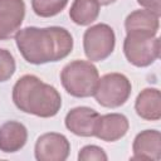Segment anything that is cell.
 I'll return each instance as SVG.
<instances>
[{"mask_svg": "<svg viewBox=\"0 0 161 161\" xmlns=\"http://www.w3.org/2000/svg\"><path fill=\"white\" fill-rule=\"evenodd\" d=\"M14 38L24 60L34 65L59 62L72 53L74 45L69 30L62 26H26Z\"/></svg>", "mask_w": 161, "mask_h": 161, "instance_id": "1", "label": "cell"}, {"mask_svg": "<svg viewBox=\"0 0 161 161\" xmlns=\"http://www.w3.org/2000/svg\"><path fill=\"white\" fill-rule=\"evenodd\" d=\"M11 98L18 109L42 118L54 117L62 108V96L57 88L34 74H25L15 82Z\"/></svg>", "mask_w": 161, "mask_h": 161, "instance_id": "2", "label": "cell"}, {"mask_svg": "<svg viewBox=\"0 0 161 161\" xmlns=\"http://www.w3.org/2000/svg\"><path fill=\"white\" fill-rule=\"evenodd\" d=\"M98 79L99 73L97 67L88 60H72L60 72V83L64 91L75 98L92 97Z\"/></svg>", "mask_w": 161, "mask_h": 161, "instance_id": "3", "label": "cell"}, {"mask_svg": "<svg viewBox=\"0 0 161 161\" xmlns=\"http://www.w3.org/2000/svg\"><path fill=\"white\" fill-rule=\"evenodd\" d=\"M131 92V80L125 74L107 73L98 79L93 97L102 107L118 108L128 101Z\"/></svg>", "mask_w": 161, "mask_h": 161, "instance_id": "4", "label": "cell"}, {"mask_svg": "<svg viewBox=\"0 0 161 161\" xmlns=\"http://www.w3.org/2000/svg\"><path fill=\"white\" fill-rule=\"evenodd\" d=\"M123 54L128 63L145 68L153 64L160 57V39L156 35L143 33H126Z\"/></svg>", "mask_w": 161, "mask_h": 161, "instance_id": "5", "label": "cell"}, {"mask_svg": "<svg viewBox=\"0 0 161 161\" xmlns=\"http://www.w3.org/2000/svg\"><path fill=\"white\" fill-rule=\"evenodd\" d=\"M116 34L112 26L104 23L89 26L83 34V50L89 62H102L114 50Z\"/></svg>", "mask_w": 161, "mask_h": 161, "instance_id": "6", "label": "cell"}, {"mask_svg": "<svg viewBox=\"0 0 161 161\" xmlns=\"http://www.w3.org/2000/svg\"><path fill=\"white\" fill-rule=\"evenodd\" d=\"M70 153L68 138L58 132H47L38 137L34 156L38 161H64Z\"/></svg>", "mask_w": 161, "mask_h": 161, "instance_id": "7", "label": "cell"}, {"mask_svg": "<svg viewBox=\"0 0 161 161\" xmlns=\"http://www.w3.org/2000/svg\"><path fill=\"white\" fill-rule=\"evenodd\" d=\"M128 128V118L122 113L99 114L94 123L93 136L104 142H116L126 136Z\"/></svg>", "mask_w": 161, "mask_h": 161, "instance_id": "8", "label": "cell"}, {"mask_svg": "<svg viewBox=\"0 0 161 161\" xmlns=\"http://www.w3.org/2000/svg\"><path fill=\"white\" fill-rule=\"evenodd\" d=\"M25 18L24 0H0V40H8L20 29Z\"/></svg>", "mask_w": 161, "mask_h": 161, "instance_id": "9", "label": "cell"}, {"mask_svg": "<svg viewBox=\"0 0 161 161\" xmlns=\"http://www.w3.org/2000/svg\"><path fill=\"white\" fill-rule=\"evenodd\" d=\"M99 113L87 106L74 107L68 111L64 118V125L68 131L75 136L80 137H92L94 123Z\"/></svg>", "mask_w": 161, "mask_h": 161, "instance_id": "10", "label": "cell"}, {"mask_svg": "<svg viewBox=\"0 0 161 161\" xmlns=\"http://www.w3.org/2000/svg\"><path fill=\"white\" fill-rule=\"evenodd\" d=\"M132 160H151L161 158V133L157 130H145L136 135L132 143Z\"/></svg>", "mask_w": 161, "mask_h": 161, "instance_id": "11", "label": "cell"}, {"mask_svg": "<svg viewBox=\"0 0 161 161\" xmlns=\"http://www.w3.org/2000/svg\"><path fill=\"white\" fill-rule=\"evenodd\" d=\"M28 141L26 127L18 121H6L0 126V151L14 153L20 151Z\"/></svg>", "mask_w": 161, "mask_h": 161, "instance_id": "12", "label": "cell"}, {"mask_svg": "<svg viewBox=\"0 0 161 161\" xmlns=\"http://www.w3.org/2000/svg\"><path fill=\"white\" fill-rule=\"evenodd\" d=\"M135 111L145 121L156 122L161 118V93L157 88L142 89L135 101Z\"/></svg>", "mask_w": 161, "mask_h": 161, "instance_id": "13", "label": "cell"}, {"mask_svg": "<svg viewBox=\"0 0 161 161\" xmlns=\"http://www.w3.org/2000/svg\"><path fill=\"white\" fill-rule=\"evenodd\" d=\"M160 28V15L147 9L133 10L125 19L126 33H143L157 35Z\"/></svg>", "mask_w": 161, "mask_h": 161, "instance_id": "14", "label": "cell"}, {"mask_svg": "<svg viewBox=\"0 0 161 161\" xmlns=\"http://www.w3.org/2000/svg\"><path fill=\"white\" fill-rule=\"evenodd\" d=\"M99 11L101 4L97 0H73L69 9V18L74 24L87 26L97 20Z\"/></svg>", "mask_w": 161, "mask_h": 161, "instance_id": "15", "label": "cell"}, {"mask_svg": "<svg viewBox=\"0 0 161 161\" xmlns=\"http://www.w3.org/2000/svg\"><path fill=\"white\" fill-rule=\"evenodd\" d=\"M68 0H31V9L40 18H52L62 13Z\"/></svg>", "mask_w": 161, "mask_h": 161, "instance_id": "16", "label": "cell"}, {"mask_svg": "<svg viewBox=\"0 0 161 161\" xmlns=\"http://www.w3.org/2000/svg\"><path fill=\"white\" fill-rule=\"evenodd\" d=\"M16 69L13 54L4 48H0V83L9 80Z\"/></svg>", "mask_w": 161, "mask_h": 161, "instance_id": "17", "label": "cell"}, {"mask_svg": "<svg viewBox=\"0 0 161 161\" xmlns=\"http://www.w3.org/2000/svg\"><path fill=\"white\" fill-rule=\"evenodd\" d=\"M79 161H107L108 156L104 150L97 145H87L83 146L78 152Z\"/></svg>", "mask_w": 161, "mask_h": 161, "instance_id": "18", "label": "cell"}, {"mask_svg": "<svg viewBox=\"0 0 161 161\" xmlns=\"http://www.w3.org/2000/svg\"><path fill=\"white\" fill-rule=\"evenodd\" d=\"M137 3L143 9L151 10L152 13L161 15V0H137Z\"/></svg>", "mask_w": 161, "mask_h": 161, "instance_id": "19", "label": "cell"}, {"mask_svg": "<svg viewBox=\"0 0 161 161\" xmlns=\"http://www.w3.org/2000/svg\"><path fill=\"white\" fill-rule=\"evenodd\" d=\"M101 5H111V4H113V3H116L117 0H97Z\"/></svg>", "mask_w": 161, "mask_h": 161, "instance_id": "20", "label": "cell"}]
</instances>
